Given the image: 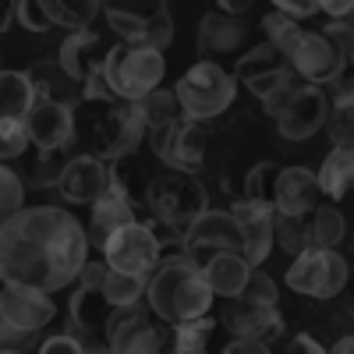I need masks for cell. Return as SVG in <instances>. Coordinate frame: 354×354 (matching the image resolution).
<instances>
[{
    "mask_svg": "<svg viewBox=\"0 0 354 354\" xmlns=\"http://www.w3.org/2000/svg\"><path fill=\"white\" fill-rule=\"evenodd\" d=\"M142 294L149 301V312L170 326L185 319H198L213 308V290L202 277V266L185 248L174 255H160Z\"/></svg>",
    "mask_w": 354,
    "mask_h": 354,
    "instance_id": "cell-2",
    "label": "cell"
},
{
    "mask_svg": "<svg viewBox=\"0 0 354 354\" xmlns=\"http://www.w3.org/2000/svg\"><path fill=\"white\" fill-rule=\"evenodd\" d=\"M213 330H216V319L209 312L198 315V319H185V322H177V326H174V344L170 347L177 354H198V351L209 347Z\"/></svg>",
    "mask_w": 354,
    "mask_h": 354,
    "instance_id": "cell-33",
    "label": "cell"
},
{
    "mask_svg": "<svg viewBox=\"0 0 354 354\" xmlns=\"http://www.w3.org/2000/svg\"><path fill=\"white\" fill-rule=\"evenodd\" d=\"M103 39L88 28H75V32L61 43V53H57V68H61L71 82L82 85V78L93 71L100 61H103Z\"/></svg>",
    "mask_w": 354,
    "mask_h": 354,
    "instance_id": "cell-25",
    "label": "cell"
},
{
    "mask_svg": "<svg viewBox=\"0 0 354 354\" xmlns=\"http://www.w3.org/2000/svg\"><path fill=\"white\" fill-rule=\"evenodd\" d=\"M351 347H354V344H351V337H340V340L333 344V354H347Z\"/></svg>",
    "mask_w": 354,
    "mask_h": 354,
    "instance_id": "cell-53",
    "label": "cell"
},
{
    "mask_svg": "<svg viewBox=\"0 0 354 354\" xmlns=\"http://www.w3.org/2000/svg\"><path fill=\"white\" fill-rule=\"evenodd\" d=\"M238 298H245V301H262V305H277L280 290H277V280H273V277L259 273L255 266H252V273H248V280H245V287H241Z\"/></svg>",
    "mask_w": 354,
    "mask_h": 354,
    "instance_id": "cell-45",
    "label": "cell"
},
{
    "mask_svg": "<svg viewBox=\"0 0 354 354\" xmlns=\"http://www.w3.org/2000/svg\"><path fill=\"white\" fill-rule=\"evenodd\" d=\"M39 351H43V354H82L85 347H82V340H78V337L61 333V337H46V340L39 344Z\"/></svg>",
    "mask_w": 354,
    "mask_h": 354,
    "instance_id": "cell-48",
    "label": "cell"
},
{
    "mask_svg": "<svg viewBox=\"0 0 354 354\" xmlns=\"http://www.w3.org/2000/svg\"><path fill=\"white\" fill-rule=\"evenodd\" d=\"M106 25L121 36L128 46H145V50H167L174 39V18L156 15V18H128V15H106Z\"/></svg>",
    "mask_w": 354,
    "mask_h": 354,
    "instance_id": "cell-22",
    "label": "cell"
},
{
    "mask_svg": "<svg viewBox=\"0 0 354 354\" xmlns=\"http://www.w3.org/2000/svg\"><path fill=\"white\" fill-rule=\"evenodd\" d=\"M287 64L294 68V75H298L301 82H308V85H333L347 71V61L333 50V43L322 32H308V28L298 36V43L290 46Z\"/></svg>",
    "mask_w": 354,
    "mask_h": 354,
    "instance_id": "cell-11",
    "label": "cell"
},
{
    "mask_svg": "<svg viewBox=\"0 0 354 354\" xmlns=\"http://www.w3.org/2000/svg\"><path fill=\"white\" fill-rule=\"evenodd\" d=\"M100 290L106 294L110 305L121 308V305L142 301L145 280H142V277H128V273H117V270H110V266H106V273H103V280H100Z\"/></svg>",
    "mask_w": 354,
    "mask_h": 354,
    "instance_id": "cell-36",
    "label": "cell"
},
{
    "mask_svg": "<svg viewBox=\"0 0 354 354\" xmlns=\"http://www.w3.org/2000/svg\"><path fill=\"white\" fill-rule=\"evenodd\" d=\"M36 100V82L25 71H0V117H25Z\"/></svg>",
    "mask_w": 354,
    "mask_h": 354,
    "instance_id": "cell-29",
    "label": "cell"
},
{
    "mask_svg": "<svg viewBox=\"0 0 354 354\" xmlns=\"http://www.w3.org/2000/svg\"><path fill=\"white\" fill-rule=\"evenodd\" d=\"M270 351V344H262V340H248V337H234L227 344V354H266Z\"/></svg>",
    "mask_w": 354,
    "mask_h": 354,
    "instance_id": "cell-50",
    "label": "cell"
},
{
    "mask_svg": "<svg viewBox=\"0 0 354 354\" xmlns=\"http://www.w3.org/2000/svg\"><path fill=\"white\" fill-rule=\"evenodd\" d=\"M322 198L319 181L308 167H280L277 181H273V213L294 216V213H308L312 205Z\"/></svg>",
    "mask_w": 354,
    "mask_h": 354,
    "instance_id": "cell-21",
    "label": "cell"
},
{
    "mask_svg": "<svg viewBox=\"0 0 354 354\" xmlns=\"http://www.w3.org/2000/svg\"><path fill=\"white\" fill-rule=\"evenodd\" d=\"M145 167H138V160H135V153H124V156H117V160H110L106 163V174H110V188L121 195V198H128L131 205H135V213L145 205V174H142Z\"/></svg>",
    "mask_w": 354,
    "mask_h": 354,
    "instance_id": "cell-27",
    "label": "cell"
},
{
    "mask_svg": "<svg viewBox=\"0 0 354 354\" xmlns=\"http://www.w3.org/2000/svg\"><path fill=\"white\" fill-rule=\"evenodd\" d=\"M216 4L227 15H248V11H255V4H273V11H283L298 21L315 15V0H216Z\"/></svg>",
    "mask_w": 354,
    "mask_h": 354,
    "instance_id": "cell-38",
    "label": "cell"
},
{
    "mask_svg": "<svg viewBox=\"0 0 354 354\" xmlns=\"http://www.w3.org/2000/svg\"><path fill=\"white\" fill-rule=\"evenodd\" d=\"M117 305L106 301L100 283H78L71 294V315H68V333L82 340L85 351H106V322Z\"/></svg>",
    "mask_w": 354,
    "mask_h": 354,
    "instance_id": "cell-14",
    "label": "cell"
},
{
    "mask_svg": "<svg viewBox=\"0 0 354 354\" xmlns=\"http://www.w3.org/2000/svg\"><path fill=\"white\" fill-rule=\"evenodd\" d=\"M262 28H266V36H270L266 43H270L273 50H280L283 57L290 53V46L298 43V36L305 32L301 21H298V18H290V15H283V11H270V15L262 18Z\"/></svg>",
    "mask_w": 354,
    "mask_h": 354,
    "instance_id": "cell-37",
    "label": "cell"
},
{
    "mask_svg": "<svg viewBox=\"0 0 354 354\" xmlns=\"http://www.w3.org/2000/svg\"><path fill=\"white\" fill-rule=\"evenodd\" d=\"M15 21V0H0V32Z\"/></svg>",
    "mask_w": 354,
    "mask_h": 354,
    "instance_id": "cell-52",
    "label": "cell"
},
{
    "mask_svg": "<svg viewBox=\"0 0 354 354\" xmlns=\"http://www.w3.org/2000/svg\"><path fill=\"white\" fill-rule=\"evenodd\" d=\"M39 340L36 330H21V326H11V322L0 315V354H25L32 351Z\"/></svg>",
    "mask_w": 354,
    "mask_h": 354,
    "instance_id": "cell-44",
    "label": "cell"
},
{
    "mask_svg": "<svg viewBox=\"0 0 354 354\" xmlns=\"http://www.w3.org/2000/svg\"><path fill=\"white\" fill-rule=\"evenodd\" d=\"M103 15H128V18H156L167 15V0H100Z\"/></svg>",
    "mask_w": 354,
    "mask_h": 354,
    "instance_id": "cell-43",
    "label": "cell"
},
{
    "mask_svg": "<svg viewBox=\"0 0 354 354\" xmlns=\"http://www.w3.org/2000/svg\"><path fill=\"white\" fill-rule=\"evenodd\" d=\"M283 351H287V354H319L322 344H319L312 333H298V337H290V340H287Z\"/></svg>",
    "mask_w": 354,
    "mask_h": 354,
    "instance_id": "cell-49",
    "label": "cell"
},
{
    "mask_svg": "<svg viewBox=\"0 0 354 354\" xmlns=\"http://www.w3.org/2000/svg\"><path fill=\"white\" fill-rule=\"evenodd\" d=\"M344 88L337 93V103L326 110V124L330 128V138L337 142V145H351V138H354V93H351V82L344 78L340 82Z\"/></svg>",
    "mask_w": 354,
    "mask_h": 354,
    "instance_id": "cell-34",
    "label": "cell"
},
{
    "mask_svg": "<svg viewBox=\"0 0 354 354\" xmlns=\"http://www.w3.org/2000/svg\"><path fill=\"white\" fill-rule=\"evenodd\" d=\"M25 131H28V145H36V149H68L75 142L71 103L36 93L32 106L25 110Z\"/></svg>",
    "mask_w": 354,
    "mask_h": 354,
    "instance_id": "cell-16",
    "label": "cell"
},
{
    "mask_svg": "<svg viewBox=\"0 0 354 354\" xmlns=\"http://www.w3.org/2000/svg\"><path fill=\"white\" fill-rule=\"evenodd\" d=\"M100 252H103V262L110 266V270L149 280V273L156 270V262L163 255V245L156 238V227L153 223L131 220L124 227H117L110 238L100 245Z\"/></svg>",
    "mask_w": 354,
    "mask_h": 354,
    "instance_id": "cell-8",
    "label": "cell"
},
{
    "mask_svg": "<svg viewBox=\"0 0 354 354\" xmlns=\"http://www.w3.org/2000/svg\"><path fill=\"white\" fill-rule=\"evenodd\" d=\"M174 96H177V103H181L185 117L213 121V117L227 113V106L234 103L238 82H234V75L220 61H198L181 75V82L174 85Z\"/></svg>",
    "mask_w": 354,
    "mask_h": 354,
    "instance_id": "cell-6",
    "label": "cell"
},
{
    "mask_svg": "<svg viewBox=\"0 0 354 354\" xmlns=\"http://www.w3.org/2000/svg\"><path fill=\"white\" fill-rule=\"evenodd\" d=\"M39 8L53 21V28H88L100 15V0H39Z\"/></svg>",
    "mask_w": 354,
    "mask_h": 354,
    "instance_id": "cell-31",
    "label": "cell"
},
{
    "mask_svg": "<svg viewBox=\"0 0 354 354\" xmlns=\"http://www.w3.org/2000/svg\"><path fill=\"white\" fill-rule=\"evenodd\" d=\"M88 209H93V213H88V227H85L88 248H100L117 227H124V223L135 220V205H131L128 198H121L113 188H106L93 205H88Z\"/></svg>",
    "mask_w": 354,
    "mask_h": 354,
    "instance_id": "cell-23",
    "label": "cell"
},
{
    "mask_svg": "<svg viewBox=\"0 0 354 354\" xmlns=\"http://www.w3.org/2000/svg\"><path fill=\"white\" fill-rule=\"evenodd\" d=\"M25 149H28L25 117H0V163L25 156Z\"/></svg>",
    "mask_w": 354,
    "mask_h": 354,
    "instance_id": "cell-40",
    "label": "cell"
},
{
    "mask_svg": "<svg viewBox=\"0 0 354 354\" xmlns=\"http://www.w3.org/2000/svg\"><path fill=\"white\" fill-rule=\"evenodd\" d=\"M255 43V25L245 15L209 11L198 21V50L205 61H223V57H241Z\"/></svg>",
    "mask_w": 354,
    "mask_h": 354,
    "instance_id": "cell-12",
    "label": "cell"
},
{
    "mask_svg": "<svg viewBox=\"0 0 354 354\" xmlns=\"http://www.w3.org/2000/svg\"><path fill=\"white\" fill-rule=\"evenodd\" d=\"M315 181H319V192L326 198H344L351 192V181H354V153H351V145H333V153L322 160Z\"/></svg>",
    "mask_w": 354,
    "mask_h": 354,
    "instance_id": "cell-26",
    "label": "cell"
},
{
    "mask_svg": "<svg viewBox=\"0 0 354 354\" xmlns=\"http://www.w3.org/2000/svg\"><path fill=\"white\" fill-rule=\"evenodd\" d=\"M223 301L227 305L220 312V322L234 337H248L262 344H273L283 337V315L277 312V305L245 301V298H223Z\"/></svg>",
    "mask_w": 354,
    "mask_h": 354,
    "instance_id": "cell-17",
    "label": "cell"
},
{
    "mask_svg": "<svg viewBox=\"0 0 354 354\" xmlns=\"http://www.w3.org/2000/svg\"><path fill=\"white\" fill-rule=\"evenodd\" d=\"M149 135H153V153L167 163V170L195 174L205 160V149H209L205 121H195V117H185V113Z\"/></svg>",
    "mask_w": 354,
    "mask_h": 354,
    "instance_id": "cell-10",
    "label": "cell"
},
{
    "mask_svg": "<svg viewBox=\"0 0 354 354\" xmlns=\"http://www.w3.org/2000/svg\"><path fill=\"white\" fill-rule=\"evenodd\" d=\"M308 227H312V248H337L347 238V220L337 205L315 202L308 209Z\"/></svg>",
    "mask_w": 354,
    "mask_h": 354,
    "instance_id": "cell-30",
    "label": "cell"
},
{
    "mask_svg": "<svg viewBox=\"0 0 354 354\" xmlns=\"http://www.w3.org/2000/svg\"><path fill=\"white\" fill-rule=\"evenodd\" d=\"M315 11H326L330 18H351L354 0H315Z\"/></svg>",
    "mask_w": 354,
    "mask_h": 354,
    "instance_id": "cell-51",
    "label": "cell"
},
{
    "mask_svg": "<svg viewBox=\"0 0 354 354\" xmlns=\"http://www.w3.org/2000/svg\"><path fill=\"white\" fill-rule=\"evenodd\" d=\"M230 216L241 230V255L252 266H262L273 252V205L238 198L230 205Z\"/></svg>",
    "mask_w": 354,
    "mask_h": 354,
    "instance_id": "cell-18",
    "label": "cell"
},
{
    "mask_svg": "<svg viewBox=\"0 0 354 354\" xmlns=\"http://www.w3.org/2000/svg\"><path fill=\"white\" fill-rule=\"evenodd\" d=\"M319 32L326 36V39L333 43V50L351 64V39H354V32H351V18H333L326 28H319Z\"/></svg>",
    "mask_w": 354,
    "mask_h": 354,
    "instance_id": "cell-47",
    "label": "cell"
},
{
    "mask_svg": "<svg viewBox=\"0 0 354 354\" xmlns=\"http://www.w3.org/2000/svg\"><path fill=\"white\" fill-rule=\"evenodd\" d=\"M61 195L75 205H93L106 188H110V174H106V160L93 156V153H82V156H71L64 160L61 167V177H57V185Z\"/></svg>",
    "mask_w": 354,
    "mask_h": 354,
    "instance_id": "cell-20",
    "label": "cell"
},
{
    "mask_svg": "<svg viewBox=\"0 0 354 354\" xmlns=\"http://www.w3.org/2000/svg\"><path fill=\"white\" fill-rule=\"evenodd\" d=\"M85 259V227L68 209L21 205L0 223V283H25L53 294L78 280Z\"/></svg>",
    "mask_w": 354,
    "mask_h": 354,
    "instance_id": "cell-1",
    "label": "cell"
},
{
    "mask_svg": "<svg viewBox=\"0 0 354 354\" xmlns=\"http://www.w3.org/2000/svg\"><path fill=\"white\" fill-rule=\"evenodd\" d=\"M0 315H4L11 326L21 330H43L53 322L57 305L46 290L39 287H25V283H4L0 287Z\"/></svg>",
    "mask_w": 354,
    "mask_h": 354,
    "instance_id": "cell-19",
    "label": "cell"
},
{
    "mask_svg": "<svg viewBox=\"0 0 354 354\" xmlns=\"http://www.w3.org/2000/svg\"><path fill=\"white\" fill-rule=\"evenodd\" d=\"M234 82L248 85V93L266 106V113L277 117V110L290 100V93L301 85V78L294 75V68L287 64V57L280 50H273L270 43H255L238 57L234 68Z\"/></svg>",
    "mask_w": 354,
    "mask_h": 354,
    "instance_id": "cell-3",
    "label": "cell"
},
{
    "mask_svg": "<svg viewBox=\"0 0 354 354\" xmlns=\"http://www.w3.org/2000/svg\"><path fill=\"white\" fill-rule=\"evenodd\" d=\"M273 245H280V248L290 252V255H298V252L312 248L308 213H294V216H280V213H273Z\"/></svg>",
    "mask_w": 354,
    "mask_h": 354,
    "instance_id": "cell-32",
    "label": "cell"
},
{
    "mask_svg": "<svg viewBox=\"0 0 354 354\" xmlns=\"http://www.w3.org/2000/svg\"><path fill=\"white\" fill-rule=\"evenodd\" d=\"M21 202H25V185H21L18 170L0 163V223H4L11 213H18Z\"/></svg>",
    "mask_w": 354,
    "mask_h": 354,
    "instance_id": "cell-42",
    "label": "cell"
},
{
    "mask_svg": "<svg viewBox=\"0 0 354 354\" xmlns=\"http://www.w3.org/2000/svg\"><path fill=\"white\" fill-rule=\"evenodd\" d=\"M277 163H255L252 170H248V177H245V195L241 198H252V202H266L270 205L273 202V181H277Z\"/></svg>",
    "mask_w": 354,
    "mask_h": 354,
    "instance_id": "cell-41",
    "label": "cell"
},
{
    "mask_svg": "<svg viewBox=\"0 0 354 354\" xmlns=\"http://www.w3.org/2000/svg\"><path fill=\"white\" fill-rule=\"evenodd\" d=\"M181 248L202 266L205 259L216 255V252H241V230H238V223H234L230 213L205 209V213H198L185 227Z\"/></svg>",
    "mask_w": 354,
    "mask_h": 354,
    "instance_id": "cell-15",
    "label": "cell"
},
{
    "mask_svg": "<svg viewBox=\"0 0 354 354\" xmlns=\"http://www.w3.org/2000/svg\"><path fill=\"white\" fill-rule=\"evenodd\" d=\"M131 106L138 110L145 131H156V128H163V124H170V121H177V117H181V103H177L174 88H163V85L149 88V93L138 96Z\"/></svg>",
    "mask_w": 354,
    "mask_h": 354,
    "instance_id": "cell-28",
    "label": "cell"
},
{
    "mask_svg": "<svg viewBox=\"0 0 354 354\" xmlns=\"http://www.w3.org/2000/svg\"><path fill=\"white\" fill-rule=\"evenodd\" d=\"M61 153L64 149H36L28 170L18 174L21 185H28V188H53L57 177H61V167H64V156Z\"/></svg>",
    "mask_w": 354,
    "mask_h": 354,
    "instance_id": "cell-35",
    "label": "cell"
},
{
    "mask_svg": "<svg viewBox=\"0 0 354 354\" xmlns=\"http://www.w3.org/2000/svg\"><path fill=\"white\" fill-rule=\"evenodd\" d=\"M82 135L88 142V149H93V156L110 163L124 153H138V145L145 138V124L131 103L117 100V103H106V110L96 113Z\"/></svg>",
    "mask_w": 354,
    "mask_h": 354,
    "instance_id": "cell-7",
    "label": "cell"
},
{
    "mask_svg": "<svg viewBox=\"0 0 354 354\" xmlns=\"http://www.w3.org/2000/svg\"><path fill=\"white\" fill-rule=\"evenodd\" d=\"M248 273H252V262L241 252H216L202 262V277L209 283L213 298H238Z\"/></svg>",
    "mask_w": 354,
    "mask_h": 354,
    "instance_id": "cell-24",
    "label": "cell"
},
{
    "mask_svg": "<svg viewBox=\"0 0 354 354\" xmlns=\"http://www.w3.org/2000/svg\"><path fill=\"white\" fill-rule=\"evenodd\" d=\"M103 82L110 85V93L124 103H135L138 96H145L149 88H156L167 75V61L160 50H145V46H113L103 53L100 61Z\"/></svg>",
    "mask_w": 354,
    "mask_h": 354,
    "instance_id": "cell-5",
    "label": "cell"
},
{
    "mask_svg": "<svg viewBox=\"0 0 354 354\" xmlns=\"http://www.w3.org/2000/svg\"><path fill=\"white\" fill-rule=\"evenodd\" d=\"M283 283L294 294H308V298L330 301L347 287V259L337 248H305L294 255Z\"/></svg>",
    "mask_w": 354,
    "mask_h": 354,
    "instance_id": "cell-9",
    "label": "cell"
},
{
    "mask_svg": "<svg viewBox=\"0 0 354 354\" xmlns=\"http://www.w3.org/2000/svg\"><path fill=\"white\" fill-rule=\"evenodd\" d=\"M15 18L21 21V28H28V32H50L53 28V21L39 8V0H15Z\"/></svg>",
    "mask_w": 354,
    "mask_h": 354,
    "instance_id": "cell-46",
    "label": "cell"
},
{
    "mask_svg": "<svg viewBox=\"0 0 354 354\" xmlns=\"http://www.w3.org/2000/svg\"><path fill=\"white\" fill-rule=\"evenodd\" d=\"M145 205L153 209L160 227H170L177 234H185V227L209 209V195L195 181V174H181V170H163L153 174L145 185Z\"/></svg>",
    "mask_w": 354,
    "mask_h": 354,
    "instance_id": "cell-4",
    "label": "cell"
},
{
    "mask_svg": "<svg viewBox=\"0 0 354 354\" xmlns=\"http://www.w3.org/2000/svg\"><path fill=\"white\" fill-rule=\"evenodd\" d=\"M110 351H117V354H153V351H163V333L145 319L135 330H128L121 340H113Z\"/></svg>",
    "mask_w": 354,
    "mask_h": 354,
    "instance_id": "cell-39",
    "label": "cell"
},
{
    "mask_svg": "<svg viewBox=\"0 0 354 354\" xmlns=\"http://www.w3.org/2000/svg\"><path fill=\"white\" fill-rule=\"evenodd\" d=\"M326 110H330V100H326V93H322V85L301 82V85L290 93V100L277 110L273 121H277L280 138H287V142H305V138H312V135L322 128V121H326Z\"/></svg>",
    "mask_w": 354,
    "mask_h": 354,
    "instance_id": "cell-13",
    "label": "cell"
}]
</instances>
